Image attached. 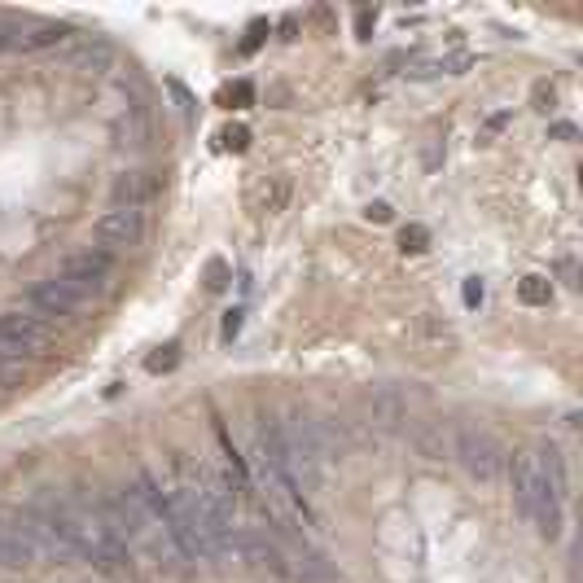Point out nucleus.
I'll return each mask as SVG.
<instances>
[{"label": "nucleus", "mask_w": 583, "mask_h": 583, "mask_svg": "<svg viewBox=\"0 0 583 583\" xmlns=\"http://www.w3.org/2000/svg\"><path fill=\"white\" fill-rule=\"evenodd\" d=\"M106 518L114 535H119L123 553H136V557H150L154 566H180V544L171 535V522H167V509H163V496H158V483L150 474H141L136 483H128L119 496L106 500Z\"/></svg>", "instance_id": "f257e3e1"}, {"label": "nucleus", "mask_w": 583, "mask_h": 583, "mask_svg": "<svg viewBox=\"0 0 583 583\" xmlns=\"http://www.w3.org/2000/svg\"><path fill=\"white\" fill-rule=\"evenodd\" d=\"M158 496H163V509H167V522H171V535H176L180 553L202 557V562L228 553L233 527H224V522L207 509V500L198 496V487H193V478H189V465L167 474L163 483H158Z\"/></svg>", "instance_id": "f03ea898"}, {"label": "nucleus", "mask_w": 583, "mask_h": 583, "mask_svg": "<svg viewBox=\"0 0 583 583\" xmlns=\"http://www.w3.org/2000/svg\"><path fill=\"white\" fill-rule=\"evenodd\" d=\"M44 505H49L57 527H62L71 553L88 557L97 570H119L123 562H128V553H123L119 535H114L110 518H106V500H84V496L53 500V496H44Z\"/></svg>", "instance_id": "7ed1b4c3"}, {"label": "nucleus", "mask_w": 583, "mask_h": 583, "mask_svg": "<svg viewBox=\"0 0 583 583\" xmlns=\"http://www.w3.org/2000/svg\"><path fill=\"white\" fill-rule=\"evenodd\" d=\"M513 496H518L522 513L540 527L544 540H557V531H562V500L548 491L540 465H535V452H518V461H513Z\"/></svg>", "instance_id": "20e7f679"}, {"label": "nucleus", "mask_w": 583, "mask_h": 583, "mask_svg": "<svg viewBox=\"0 0 583 583\" xmlns=\"http://www.w3.org/2000/svg\"><path fill=\"white\" fill-rule=\"evenodd\" d=\"M456 461L465 465V474L478 483H491L505 465V448L496 443V434L478 430V426H461L456 430Z\"/></svg>", "instance_id": "39448f33"}, {"label": "nucleus", "mask_w": 583, "mask_h": 583, "mask_svg": "<svg viewBox=\"0 0 583 583\" xmlns=\"http://www.w3.org/2000/svg\"><path fill=\"white\" fill-rule=\"evenodd\" d=\"M49 347V329L40 316L27 312H5L0 316V360H36Z\"/></svg>", "instance_id": "423d86ee"}, {"label": "nucleus", "mask_w": 583, "mask_h": 583, "mask_svg": "<svg viewBox=\"0 0 583 583\" xmlns=\"http://www.w3.org/2000/svg\"><path fill=\"white\" fill-rule=\"evenodd\" d=\"M114 272V259L106 255V250H79V255H71L62 264V272H57V281H66L71 290H79L84 299H93L97 290H106Z\"/></svg>", "instance_id": "0eeeda50"}, {"label": "nucleus", "mask_w": 583, "mask_h": 583, "mask_svg": "<svg viewBox=\"0 0 583 583\" xmlns=\"http://www.w3.org/2000/svg\"><path fill=\"white\" fill-rule=\"evenodd\" d=\"M93 237H97V246L106 250V255L136 246L145 237V215H141V207H114V211H106L93 224Z\"/></svg>", "instance_id": "6e6552de"}, {"label": "nucleus", "mask_w": 583, "mask_h": 583, "mask_svg": "<svg viewBox=\"0 0 583 583\" xmlns=\"http://www.w3.org/2000/svg\"><path fill=\"white\" fill-rule=\"evenodd\" d=\"M228 553H237L246 566L268 570V575H285V544L272 540L264 531H233V544Z\"/></svg>", "instance_id": "1a4fd4ad"}, {"label": "nucleus", "mask_w": 583, "mask_h": 583, "mask_svg": "<svg viewBox=\"0 0 583 583\" xmlns=\"http://www.w3.org/2000/svg\"><path fill=\"white\" fill-rule=\"evenodd\" d=\"M84 303H88L84 294L71 290V285H66V281H57V277L40 281L36 290L27 294V307H31V312H36L40 320H44V316H75Z\"/></svg>", "instance_id": "9d476101"}, {"label": "nucleus", "mask_w": 583, "mask_h": 583, "mask_svg": "<svg viewBox=\"0 0 583 583\" xmlns=\"http://www.w3.org/2000/svg\"><path fill=\"white\" fill-rule=\"evenodd\" d=\"M0 566H40L36 548H31L27 531H22L18 513L0 518Z\"/></svg>", "instance_id": "9b49d317"}, {"label": "nucleus", "mask_w": 583, "mask_h": 583, "mask_svg": "<svg viewBox=\"0 0 583 583\" xmlns=\"http://www.w3.org/2000/svg\"><path fill=\"white\" fill-rule=\"evenodd\" d=\"M531 452H535V465H540L548 491H553L557 500H566V461H562V448H557V443H535Z\"/></svg>", "instance_id": "f8f14e48"}, {"label": "nucleus", "mask_w": 583, "mask_h": 583, "mask_svg": "<svg viewBox=\"0 0 583 583\" xmlns=\"http://www.w3.org/2000/svg\"><path fill=\"white\" fill-rule=\"evenodd\" d=\"M285 198H290V185H285V180H272V185H264L255 193V211L259 215H281Z\"/></svg>", "instance_id": "ddd939ff"}, {"label": "nucleus", "mask_w": 583, "mask_h": 583, "mask_svg": "<svg viewBox=\"0 0 583 583\" xmlns=\"http://www.w3.org/2000/svg\"><path fill=\"white\" fill-rule=\"evenodd\" d=\"M518 299L527 303V307H548V299H553V281H548V277H522Z\"/></svg>", "instance_id": "4468645a"}, {"label": "nucleus", "mask_w": 583, "mask_h": 583, "mask_svg": "<svg viewBox=\"0 0 583 583\" xmlns=\"http://www.w3.org/2000/svg\"><path fill=\"white\" fill-rule=\"evenodd\" d=\"M399 246H404L408 255H421V250L430 246V233H426V228H421V224H408L404 233H399Z\"/></svg>", "instance_id": "2eb2a0df"}, {"label": "nucleus", "mask_w": 583, "mask_h": 583, "mask_svg": "<svg viewBox=\"0 0 583 583\" xmlns=\"http://www.w3.org/2000/svg\"><path fill=\"white\" fill-rule=\"evenodd\" d=\"M228 101H237V110H246L250 101H255V88H250L246 79H242V84H233V88H228Z\"/></svg>", "instance_id": "dca6fc26"}, {"label": "nucleus", "mask_w": 583, "mask_h": 583, "mask_svg": "<svg viewBox=\"0 0 583 583\" xmlns=\"http://www.w3.org/2000/svg\"><path fill=\"white\" fill-rule=\"evenodd\" d=\"M207 285H211V290H224V285H228V264H224V259H211V268H207Z\"/></svg>", "instance_id": "f3484780"}, {"label": "nucleus", "mask_w": 583, "mask_h": 583, "mask_svg": "<svg viewBox=\"0 0 583 583\" xmlns=\"http://www.w3.org/2000/svg\"><path fill=\"white\" fill-rule=\"evenodd\" d=\"M246 141H250L246 128H228V132H224V145H228V150H246Z\"/></svg>", "instance_id": "a211bd4d"}, {"label": "nucleus", "mask_w": 583, "mask_h": 583, "mask_svg": "<svg viewBox=\"0 0 583 583\" xmlns=\"http://www.w3.org/2000/svg\"><path fill=\"white\" fill-rule=\"evenodd\" d=\"M483 303V285L478 281H465V307H478Z\"/></svg>", "instance_id": "6ab92c4d"}, {"label": "nucleus", "mask_w": 583, "mask_h": 583, "mask_svg": "<svg viewBox=\"0 0 583 583\" xmlns=\"http://www.w3.org/2000/svg\"><path fill=\"white\" fill-rule=\"evenodd\" d=\"M369 220L386 224V220H391V207H386V202H373V207H369Z\"/></svg>", "instance_id": "aec40b11"}]
</instances>
